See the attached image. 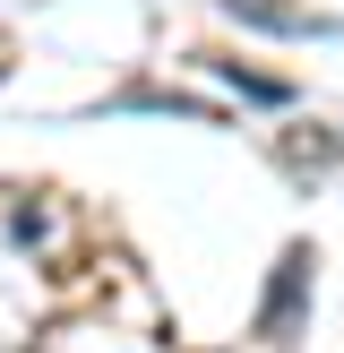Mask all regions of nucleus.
I'll return each mask as SVG.
<instances>
[{"label": "nucleus", "mask_w": 344, "mask_h": 353, "mask_svg": "<svg viewBox=\"0 0 344 353\" xmlns=\"http://www.w3.org/2000/svg\"><path fill=\"white\" fill-rule=\"evenodd\" d=\"M301 293H310V250L292 241V250L275 259L267 302H258V336H275V345H284V336H292V319H301Z\"/></svg>", "instance_id": "obj_1"}, {"label": "nucleus", "mask_w": 344, "mask_h": 353, "mask_svg": "<svg viewBox=\"0 0 344 353\" xmlns=\"http://www.w3.org/2000/svg\"><path fill=\"white\" fill-rule=\"evenodd\" d=\"M233 17H250V26H275V34H319V17L292 9V0H224Z\"/></svg>", "instance_id": "obj_2"}, {"label": "nucleus", "mask_w": 344, "mask_h": 353, "mask_svg": "<svg viewBox=\"0 0 344 353\" xmlns=\"http://www.w3.org/2000/svg\"><path fill=\"white\" fill-rule=\"evenodd\" d=\"M0 69H9V61H0Z\"/></svg>", "instance_id": "obj_3"}]
</instances>
